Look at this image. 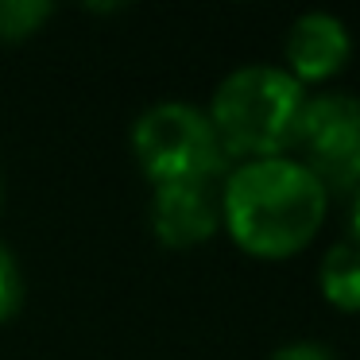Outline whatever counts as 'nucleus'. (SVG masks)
<instances>
[{
    "label": "nucleus",
    "instance_id": "10",
    "mask_svg": "<svg viewBox=\"0 0 360 360\" xmlns=\"http://www.w3.org/2000/svg\"><path fill=\"white\" fill-rule=\"evenodd\" d=\"M271 360H337V356L318 341H290V345H283V349H275Z\"/></svg>",
    "mask_w": 360,
    "mask_h": 360
},
{
    "label": "nucleus",
    "instance_id": "6",
    "mask_svg": "<svg viewBox=\"0 0 360 360\" xmlns=\"http://www.w3.org/2000/svg\"><path fill=\"white\" fill-rule=\"evenodd\" d=\"M349 51V27L333 12H302L287 32V74L298 86L314 78H329L333 70H341Z\"/></svg>",
    "mask_w": 360,
    "mask_h": 360
},
{
    "label": "nucleus",
    "instance_id": "2",
    "mask_svg": "<svg viewBox=\"0 0 360 360\" xmlns=\"http://www.w3.org/2000/svg\"><path fill=\"white\" fill-rule=\"evenodd\" d=\"M302 86L283 66H236L210 105V124L217 132L225 155L267 159L279 155L295 136V120L302 109Z\"/></svg>",
    "mask_w": 360,
    "mask_h": 360
},
{
    "label": "nucleus",
    "instance_id": "1",
    "mask_svg": "<svg viewBox=\"0 0 360 360\" xmlns=\"http://www.w3.org/2000/svg\"><path fill=\"white\" fill-rule=\"evenodd\" d=\"M221 217L233 240L252 256H290L321 229L329 194L302 159H248L225 179Z\"/></svg>",
    "mask_w": 360,
    "mask_h": 360
},
{
    "label": "nucleus",
    "instance_id": "11",
    "mask_svg": "<svg viewBox=\"0 0 360 360\" xmlns=\"http://www.w3.org/2000/svg\"><path fill=\"white\" fill-rule=\"evenodd\" d=\"M349 233H352V244H360V190L352 194V205H349Z\"/></svg>",
    "mask_w": 360,
    "mask_h": 360
},
{
    "label": "nucleus",
    "instance_id": "4",
    "mask_svg": "<svg viewBox=\"0 0 360 360\" xmlns=\"http://www.w3.org/2000/svg\"><path fill=\"white\" fill-rule=\"evenodd\" d=\"M290 143L306 151L302 163L326 194L360 190V101L352 94L302 97Z\"/></svg>",
    "mask_w": 360,
    "mask_h": 360
},
{
    "label": "nucleus",
    "instance_id": "12",
    "mask_svg": "<svg viewBox=\"0 0 360 360\" xmlns=\"http://www.w3.org/2000/svg\"><path fill=\"white\" fill-rule=\"evenodd\" d=\"M0 205H4V182H0Z\"/></svg>",
    "mask_w": 360,
    "mask_h": 360
},
{
    "label": "nucleus",
    "instance_id": "8",
    "mask_svg": "<svg viewBox=\"0 0 360 360\" xmlns=\"http://www.w3.org/2000/svg\"><path fill=\"white\" fill-rule=\"evenodd\" d=\"M55 16L51 0H0V39H27Z\"/></svg>",
    "mask_w": 360,
    "mask_h": 360
},
{
    "label": "nucleus",
    "instance_id": "7",
    "mask_svg": "<svg viewBox=\"0 0 360 360\" xmlns=\"http://www.w3.org/2000/svg\"><path fill=\"white\" fill-rule=\"evenodd\" d=\"M318 283L321 295L337 306V310H360V244H333V248L321 256L318 267Z\"/></svg>",
    "mask_w": 360,
    "mask_h": 360
},
{
    "label": "nucleus",
    "instance_id": "9",
    "mask_svg": "<svg viewBox=\"0 0 360 360\" xmlns=\"http://www.w3.org/2000/svg\"><path fill=\"white\" fill-rule=\"evenodd\" d=\"M24 302V271L8 244L0 240V321H8Z\"/></svg>",
    "mask_w": 360,
    "mask_h": 360
},
{
    "label": "nucleus",
    "instance_id": "3",
    "mask_svg": "<svg viewBox=\"0 0 360 360\" xmlns=\"http://www.w3.org/2000/svg\"><path fill=\"white\" fill-rule=\"evenodd\" d=\"M132 151L155 186L210 182L229 163L210 117L186 101H159L143 109L132 124Z\"/></svg>",
    "mask_w": 360,
    "mask_h": 360
},
{
    "label": "nucleus",
    "instance_id": "5",
    "mask_svg": "<svg viewBox=\"0 0 360 360\" xmlns=\"http://www.w3.org/2000/svg\"><path fill=\"white\" fill-rule=\"evenodd\" d=\"M151 229L171 248H190L217 233L221 202L210 190V182H163L151 190L148 205Z\"/></svg>",
    "mask_w": 360,
    "mask_h": 360
}]
</instances>
